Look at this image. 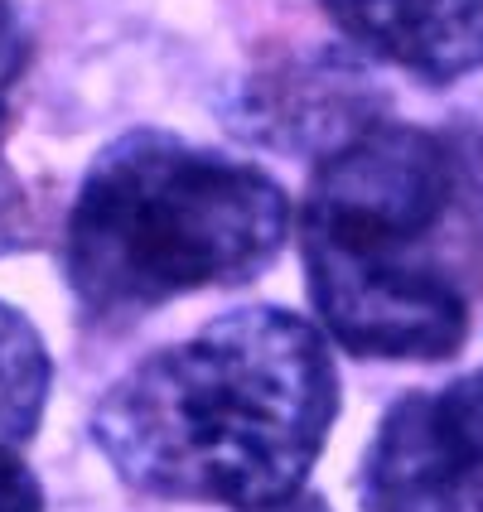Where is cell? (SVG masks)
<instances>
[{
  "instance_id": "obj_1",
  "label": "cell",
  "mask_w": 483,
  "mask_h": 512,
  "mask_svg": "<svg viewBox=\"0 0 483 512\" xmlns=\"http://www.w3.org/2000/svg\"><path fill=\"white\" fill-rule=\"evenodd\" d=\"M339 416V368L310 319L252 305L150 353L92 411L121 484L170 503L271 512L305 493Z\"/></svg>"
},
{
  "instance_id": "obj_3",
  "label": "cell",
  "mask_w": 483,
  "mask_h": 512,
  "mask_svg": "<svg viewBox=\"0 0 483 512\" xmlns=\"http://www.w3.org/2000/svg\"><path fill=\"white\" fill-rule=\"evenodd\" d=\"M290 232L266 170L170 131H126L83 174L63 266L92 324H131L194 290L261 276Z\"/></svg>"
},
{
  "instance_id": "obj_4",
  "label": "cell",
  "mask_w": 483,
  "mask_h": 512,
  "mask_svg": "<svg viewBox=\"0 0 483 512\" xmlns=\"http://www.w3.org/2000/svg\"><path fill=\"white\" fill-rule=\"evenodd\" d=\"M363 512H483V372L401 397L372 435Z\"/></svg>"
},
{
  "instance_id": "obj_9",
  "label": "cell",
  "mask_w": 483,
  "mask_h": 512,
  "mask_svg": "<svg viewBox=\"0 0 483 512\" xmlns=\"http://www.w3.org/2000/svg\"><path fill=\"white\" fill-rule=\"evenodd\" d=\"M0 512H44V488L15 450H0Z\"/></svg>"
},
{
  "instance_id": "obj_2",
  "label": "cell",
  "mask_w": 483,
  "mask_h": 512,
  "mask_svg": "<svg viewBox=\"0 0 483 512\" xmlns=\"http://www.w3.org/2000/svg\"><path fill=\"white\" fill-rule=\"evenodd\" d=\"M464 194L445 136L372 121L314 165L300 247L319 324L353 358L440 363L469 339V295L430 252Z\"/></svg>"
},
{
  "instance_id": "obj_5",
  "label": "cell",
  "mask_w": 483,
  "mask_h": 512,
  "mask_svg": "<svg viewBox=\"0 0 483 512\" xmlns=\"http://www.w3.org/2000/svg\"><path fill=\"white\" fill-rule=\"evenodd\" d=\"M363 54L421 83H455L483 68V0H319Z\"/></svg>"
},
{
  "instance_id": "obj_8",
  "label": "cell",
  "mask_w": 483,
  "mask_h": 512,
  "mask_svg": "<svg viewBox=\"0 0 483 512\" xmlns=\"http://www.w3.org/2000/svg\"><path fill=\"white\" fill-rule=\"evenodd\" d=\"M29 68V34L20 25V15L0 0V145H5V121H10V102H15V87ZM25 237V199L15 189V179L5 170V155H0V252H10L15 242Z\"/></svg>"
},
{
  "instance_id": "obj_6",
  "label": "cell",
  "mask_w": 483,
  "mask_h": 512,
  "mask_svg": "<svg viewBox=\"0 0 483 512\" xmlns=\"http://www.w3.org/2000/svg\"><path fill=\"white\" fill-rule=\"evenodd\" d=\"M247 116L256 121L261 141L305 145L319 141L324 131L329 150L377 121L368 112V87L358 83V68L339 58H314L300 68L271 73L266 83L247 92Z\"/></svg>"
},
{
  "instance_id": "obj_10",
  "label": "cell",
  "mask_w": 483,
  "mask_h": 512,
  "mask_svg": "<svg viewBox=\"0 0 483 512\" xmlns=\"http://www.w3.org/2000/svg\"><path fill=\"white\" fill-rule=\"evenodd\" d=\"M271 512H329V508H324L319 498H305V493H300L295 503H285V508H271Z\"/></svg>"
},
{
  "instance_id": "obj_7",
  "label": "cell",
  "mask_w": 483,
  "mask_h": 512,
  "mask_svg": "<svg viewBox=\"0 0 483 512\" xmlns=\"http://www.w3.org/2000/svg\"><path fill=\"white\" fill-rule=\"evenodd\" d=\"M54 363L39 329L0 300V450H20L44 421Z\"/></svg>"
}]
</instances>
